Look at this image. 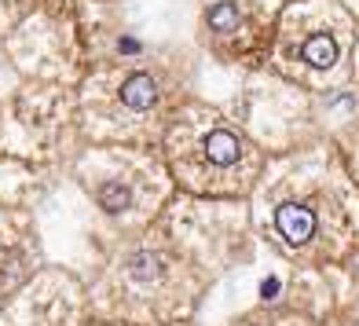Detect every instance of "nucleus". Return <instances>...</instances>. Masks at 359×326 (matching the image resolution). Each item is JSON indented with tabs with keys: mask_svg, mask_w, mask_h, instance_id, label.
Segmentation results:
<instances>
[{
	"mask_svg": "<svg viewBox=\"0 0 359 326\" xmlns=\"http://www.w3.org/2000/svg\"><path fill=\"white\" fill-rule=\"evenodd\" d=\"M253 165L250 143L224 121H205L176 147V172L194 191H246L257 180Z\"/></svg>",
	"mask_w": 359,
	"mask_h": 326,
	"instance_id": "obj_1",
	"label": "nucleus"
},
{
	"mask_svg": "<svg viewBox=\"0 0 359 326\" xmlns=\"http://www.w3.org/2000/svg\"><path fill=\"white\" fill-rule=\"evenodd\" d=\"M88 191H92V198H95V205H100L103 213L125 217V220L143 217L147 209H154V205H147V194H151V198L161 194L154 172L151 176L143 172L140 180H118V172H114V169H103V172L88 176Z\"/></svg>",
	"mask_w": 359,
	"mask_h": 326,
	"instance_id": "obj_2",
	"label": "nucleus"
},
{
	"mask_svg": "<svg viewBox=\"0 0 359 326\" xmlns=\"http://www.w3.org/2000/svg\"><path fill=\"white\" fill-rule=\"evenodd\" d=\"M34 238L26 227L0 213V301L34 271Z\"/></svg>",
	"mask_w": 359,
	"mask_h": 326,
	"instance_id": "obj_3",
	"label": "nucleus"
},
{
	"mask_svg": "<svg viewBox=\"0 0 359 326\" xmlns=\"http://www.w3.org/2000/svg\"><path fill=\"white\" fill-rule=\"evenodd\" d=\"M121 103L128 107V110H151L154 103H158V81L151 77V74H128L125 81H121Z\"/></svg>",
	"mask_w": 359,
	"mask_h": 326,
	"instance_id": "obj_4",
	"label": "nucleus"
},
{
	"mask_svg": "<svg viewBox=\"0 0 359 326\" xmlns=\"http://www.w3.org/2000/svg\"><path fill=\"white\" fill-rule=\"evenodd\" d=\"M301 59L308 62V67H316V70L334 67V59H337V41H334L330 34H308V41L301 44Z\"/></svg>",
	"mask_w": 359,
	"mask_h": 326,
	"instance_id": "obj_5",
	"label": "nucleus"
}]
</instances>
